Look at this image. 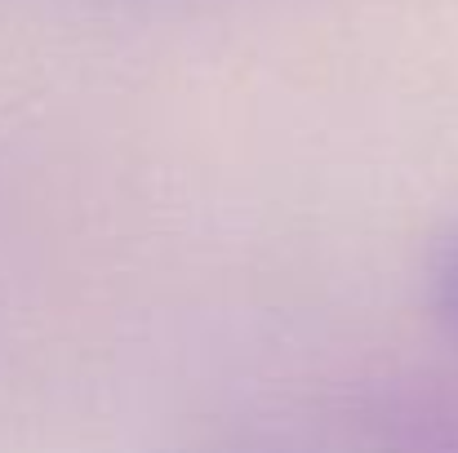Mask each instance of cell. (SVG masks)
<instances>
[{
  "label": "cell",
  "mask_w": 458,
  "mask_h": 453,
  "mask_svg": "<svg viewBox=\"0 0 458 453\" xmlns=\"http://www.w3.org/2000/svg\"><path fill=\"white\" fill-rule=\"evenodd\" d=\"M187 453H307L294 436L276 432V427H223L200 436Z\"/></svg>",
  "instance_id": "3957f363"
},
{
  "label": "cell",
  "mask_w": 458,
  "mask_h": 453,
  "mask_svg": "<svg viewBox=\"0 0 458 453\" xmlns=\"http://www.w3.org/2000/svg\"><path fill=\"white\" fill-rule=\"evenodd\" d=\"M423 294L437 324L458 342V222L445 227L423 258Z\"/></svg>",
  "instance_id": "7a4b0ae2"
},
{
  "label": "cell",
  "mask_w": 458,
  "mask_h": 453,
  "mask_svg": "<svg viewBox=\"0 0 458 453\" xmlns=\"http://www.w3.org/2000/svg\"><path fill=\"white\" fill-rule=\"evenodd\" d=\"M343 427L356 453H458V382L369 378L352 391Z\"/></svg>",
  "instance_id": "6da1fadb"
}]
</instances>
